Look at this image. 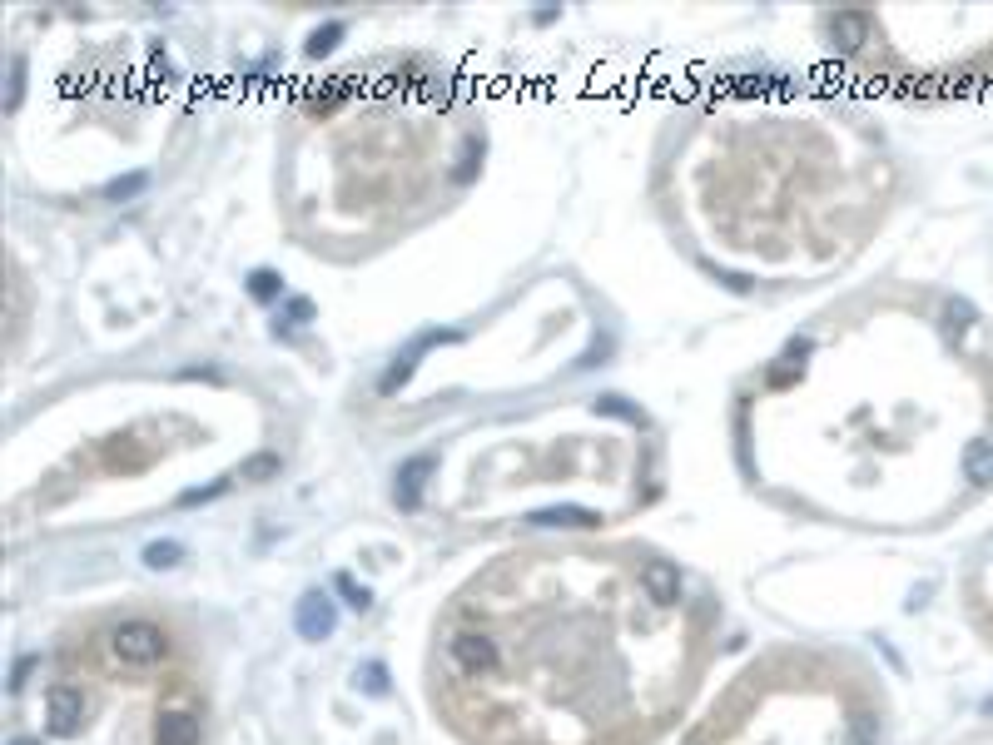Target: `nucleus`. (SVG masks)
<instances>
[{"instance_id":"nucleus-9","label":"nucleus","mask_w":993,"mask_h":745,"mask_svg":"<svg viewBox=\"0 0 993 745\" xmlns=\"http://www.w3.org/2000/svg\"><path fill=\"white\" fill-rule=\"evenodd\" d=\"M184 557V547L179 542H154V547H144V562L154 567V572H164V567H174Z\"/></svg>"},{"instance_id":"nucleus-1","label":"nucleus","mask_w":993,"mask_h":745,"mask_svg":"<svg viewBox=\"0 0 993 745\" xmlns=\"http://www.w3.org/2000/svg\"><path fill=\"white\" fill-rule=\"evenodd\" d=\"M115 651H120V661H130V666H149V661H159L164 636H159V626H149V621H125V626L115 631Z\"/></svg>"},{"instance_id":"nucleus-17","label":"nucleus","mask_w":993,"mask_h":745,"mask_svg":"<svg viewBox=\"0 0 993 745\" xmlns=\"http://www.w3.org/2000/svg\"><path fill=\"white\" fill-rule=\"evenodd\" d=\"M383 681H388V676H383V666H368V676H363V686H368V691H383Z\"/></svg>"},{"instance_id":"nucleus-10","label":"nucleus","mask_w":993,"mask_h":745,"mask_svg":"<svg viewBox=\"0 0 993 745\" xmlns=\"http://www.w3.org/2000/svg\"><path fill=\"white\" fill-rule=\"evenodd\" d=\"M532 522H542V527H557V522H567V527H591L596 517H591V512H571V507H557V512H537Z\"/></svg>"},{"instance_id":"nucleus-14","label":"nucleus","mask_w":993,"mask_h":745,"mask_svg":"<svg viewBox=\"0 0 993 745\" xmlns=\"http://www.w3.org/2000/svg\"><path fill=\"white\" fill-rule=\"evenodd\" d=\"M249 289H254L259 298H269L274 289H279V279H274V274H254V284H249Z\"/></svg>"},{"instance_id":"nucleus-4","label":"nucleus","mask_w":993,"mask_h":745,"mask_svg":"<svg viewBox=\"0 0 993 745\" xmlns=\"http://www.w3.org/2000/svg\"><path fill=\"white\" fill-rule=\"evenodd\" d=\"M452 661H457L462 671H492V666H497V646H492V636H482V631H462V636L452 641Z\"/></svg>"},{"instance_id":"nucleus-15","label":"nucleus","mask_w":993,"mask_h":745,"mask_svg":"<svg viewBox=\"0 0 993 745\" xmlns=\"http://www.w3.org/2000/svg\"><path fill=\"white\" fill-rule=\"evenodd\" d=\"M20 85H25V75H20V60H15V70H10V100H5L10 110L20 105Z\"/></svg>"},{"instance_id":"nucleus-16","label":"nucleus","mask_w":993,"mask_h":745,"mask_svg":"<svg viewBox=\"0 0 993 745\" xmlns=\"http://www.w3.org/2000/svg\"><path fill=\"white\" fill-rule=\"evenodd\" d=\"M30 666H35V661H30V656H25V661H15V676H10V691H20V681H25V676H30Z\"/></svg>"},{"instance_id":"nucleus-11","label":"nucleus","mask_w":993,"mask_h":745,"mask_svg":"<svg viewBox=\"0 0 993 745\" xmlns=\"http://www.w3.org/2000/svg\"><path fill=\"white\" fill-rule=\"evenodd\" d=\"M274 467H279V457H274V452H259V457L244 462V477H249V482H264V477H274Z\"/></svg>"},{"instance_id":"nucleus-8","label":"nucleus","mask_w":993,"mask_h":745,"mask_svg":"<svg viewBox=\"0 0 993 745\" xmlns=\"http://www.w3.org/2000/svg\"><path fill=\"white\" fill-rule=\"evenodd\" d=\"M427 477H432V457H413V462L398 472V487H393V492H398V507H408V512H413V507L423 502V482Z\"/></svg>"},{"instance_id":"nucleus-19","label":"nucleus","mask_w":993,"mask_h":745,"mask_svg":"<svg viewBox=\"0 0 993 745\" xmlns=\"http://www.w3.org/2000/svg\"><path fill=\"white\" fill-rule=\"evenodd\" d=\"M989 716H993V701H989Z\"/></svg>"},{"instance_id":"nucleus-6","label":"nucleus","mask_w":993,"mask_h":745,"mask_svg":"<svg viewBox=\"0 0 993 745\" xmlns=\"http://www.w3.org/2000/svg\"><path fill=\"white\" fill-rule=\"evenodd\" d=\"M641 587H646V596H651L656 606H671V601L681 596V572H676L671 562H646Z\"/></svg>"},{"instance_id":"nucleus-5","label":"nucleus","mask_w":993,"mask_h":745,"mask_svg":"<svg viewBox=\"0 0 993 745\" xmlns=\"http://www.w3.org/2000/svg\"><path fill=\"white\" fill-rule=\"evenodd\" d=\"M154 741L159 745H199V721L189 711H159L154 716Z\"/></svg>"},{"instance_id":"nucleus-13","label":"nucleus","mask_w":993,"mask_h":745,"mask_svg":"<svg viewBox=\"0 0 993 745\" xmlns=\"http://www.w3.org/2000/svg\"><path fill=\"white\" fill-rule=\"evenodd\" d=\"M140 184H144V174H130V179H125V184H115L110 194H115V199H130V194H140Z\"/></svg>"},{"instance_id":"nucleus-18","label":"nucleus","mask_w":993,"mask_h":745,"mask_svg":"<svg viewBox=\"0 0 993 745\" xmlns=\"http://www.w3.org/2000/svg\"><path fill=\"white\" fill-rule=\"evenodd\" d=\"M10 745H40V741H25V736H20V741H10Z\"/></svg>"},{"instance_id":"nucleus-7","label":"nucleus","mask_w":993,"mask_h":745,"mask_svg":"<svg viewBox=\"0 0 993 745\" xmlns=\"http://www.w3.org/2000/svg\"><path fill=\"white\" fill-rule=\"evenodd\" d=\"M959 467H964V477L974 487H993V438H974V443L964 447Z\"/></svg>"},{"instance_id":"nucleus-3","label":"nucleus","mask_w":993,"mask_h":745,"mask_svg":"<svg viewBox=\"0 0 993 745\" xmlns=\"http://www.w3.org/2000/svg\"><path fill=\"white\" fill-rule=\"evenodd\" d=\"M333 601L323 592H303L298 596V611H293V626H298V636L303 641H328L333 636Z\"/></svg>"},{"instance_id":"nucleus-2","label":"nucleus","mask_w":993,"mask_h":745,"mask_svg":"<svg viewBox=\"0 0 993 745\" xmlns=\"http://www.w3.org/2000/svg\"><path fill=\"white\" fill-rule=\"evenodd\" d=\"M80 721H85L80 691L75 686H50L45 691V726H50V736H75Z\"/></svg>"},{"instance_id":"nucleus-12","label":"nucleus","mask_w":993,"mask_h":745,"mask_svg":"<svg viewBox=\"0 0 993 745\" xmlns=\"http://www.w3.org/2000/svg\"><path fill=\"white\" fill-rule=\"evenodd\" d=\"M338 592H343V601H348V606H358V611L373 601V596H368V587H363V582H353L348 572H338Z\"/></svg>"}]
</instances>
